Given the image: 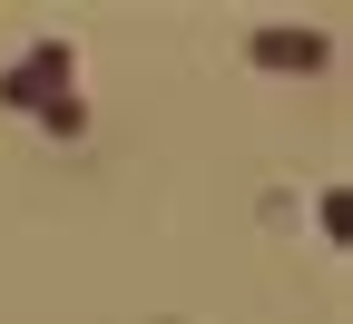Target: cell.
Returning <instances> with one entry per match:
<instances>
[{
	"mask_svg": "<svg viewBox=\"0 0 353 324\" xmlns=\"http://www.w3.org/2000/svg\"><path fill=\"white\" fill-rule=\"evenodd\" d=\"M59 79H69V50H39L30 69H10V79H0V99H20V108H30V99H50Z\"/></svg>",
	"mask_w": 353,
	"mask_h": 324,
	"instance_id": "1",
	"label": "cell"
},
{
	"mask_svg": "<svg viewBox=\"0 0 353 324\" xmlns=\"http://www.w3.org/2000/svg\"><path fill=\"white\" fill-rule=\"evenodd\" d=\"M255 59H265V69H314V59H324V39H314V30H265V39H255Z\"/></svg>",
	"mask_w": 353,
	"mask_h": 324,
	"instance_id": "2",
	"label": "cell"
}]
</instances>
